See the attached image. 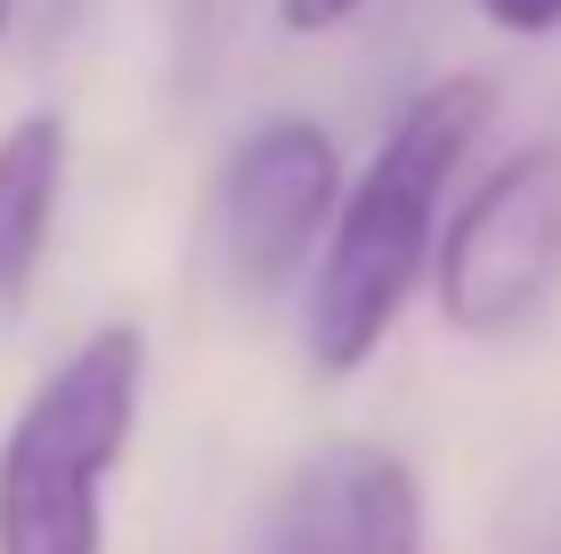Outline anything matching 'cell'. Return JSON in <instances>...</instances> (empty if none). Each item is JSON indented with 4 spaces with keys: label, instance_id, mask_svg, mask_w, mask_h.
Masks as SVG:
<instances>
[{
    "label": "cell",
    "instance_id": "obj_8",
    "mask_svg": "<svg viewBox=\"0 0 561 554\" xmlns=\"http://www.w3.org/2000/svg\"><path fill=\"white\" fill-rule=\"evenodd\" d=\"M366 0H277V25L301 33V42H318V33H342Z\"/></svg>",
    "mask_w": 561,
    "mask_h": 554
},
{
    "label": "cell",
    "instance_id": "obj_6",
    "mask_svg": "<svg viewBox=\"0 0 561 554\" xmlns=\"http://www.w3.org/2000/svg\"><path fill=\"white\" fill-rule=\"evenodd\" d=\"M57 204H66V114L33 106L0 131V318H16L42 285Z\"/></svg>",
    "mask_w": 561,
    "mask_h": 554
},
{
    "label": "cell",
    "instance_id": "obj_9",
    "mask_svg": "<svg viewBox=\"0 0 561 554\" xmlns=\"http://www.w3.org/2000/svg\"><path fill=\"white\" fill-rule=\"evenodd\" d=\"M0 33H9V0H0Z\"/></svg>",
    "mask_w": 561,
    "mask_h": 554
},
{
    "label": "cell",
    "instance_id": "obj_7",
    "mask_svg": "<svg viewBox=\"0 0 561 554\" xmlns=\"http://www.w3.org/2000/svg\"><path fill=\"white\" fill-rule=\"evenodd\" d=\"M480 16H489L496 33H513V42H546V33H561V0H480Z\"/></svg>",
    "mask_w": 561,
    "mask_h": 554
},
{
    "label": "cell",
    "instance_id": "obj_3",
    "mask_svg": "<svg viewBox=\"0 0 561 554\" xmlns=\"http://www.w3.org/2000/svg\"><path fill=\"white\" fill-rule=\"evenodd\" d=\"M561 294V139H529L439 228L432 261V302L439 327L496 342L520 335L537 310Z\"/></svg>",
    "mask_w": 561,
    "mask_h": 554
},
{
    "label": "cell",
    "instance_id": "obj_5",
    "mask_svg": "<svg viewBox=\"0 0 561 554\" xmlns=\"http://www.w3.org/2000/svg\"><path fill=\"white\" fill-rule=\"evenodd\" d=\"M268 554H432L415 465L375 441L318 449L268 506Z\"/></svg>",
    "mask_w": 561,
    "mask_h": 554
},
{
    "label": "cell",
    "instance_id": "obj_1",
    "mask_svg": "<svg viewBox=\"0 0 561 554\" xmlns=\"http://www.w3.org/2000/svg\"><path fill=\"white\" fill-rule=\"evenodd\" d=\"M489 114H496L489 74H439L391 114L366 171L342 188V213L325 228V253L301 294V351L318 375L342 384L391 342L408 294L439 261V213H448V188L463 180Z\"/></svg>",
    "mask_w": 561,
    "mask_h": 554
},
{
    "label": "cell",
    "instance_id": "obj_4",
    "mask_svg": "<svg viewBox=\"0 0 561 554\" xmlns=\"http://www.w3.org/2000/svg\"><path fill=\"white\" fill-rule=\"evenodd\" d=\"M342 147L309 114H268L228 147L211 180V261L237 302H277L309 285L325 228L342 213Z\"/></svg>",
    "mask_w": 561,
    "mask_h": 554
},
{
    "label": "cell",
    "instance_id": "obj_2",
    "mask_svg": "<svg viewBox=\"0 0 561 554\" xmlns=\"http://www.w3.org/2000/svg\"><path fill=\"white\" fill-rule=\"evenodd\" d=\"M147 399V335L130 318L82 335L0 432V554H106V482Z\"/></svg>",
    "mask_w": 561,
    "mask_h": 554
}]
</instances>
